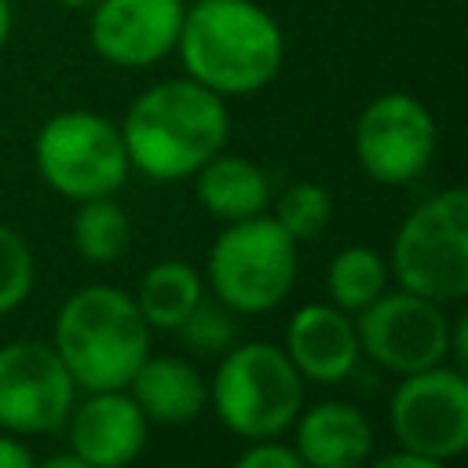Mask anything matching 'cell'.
Masks as SVG:
<instances>
[{"label": "cell", "instance_id": "f1b7e54d", "mask_svg": "<svg viewBox=\"0 0 468 468\" xmlns=\"http://www.w3.org/2000/svg\"><path fill=\"white\" fill-rule=\"evenodd\" d=\"M7 33H11V4H7V0H0V48H4Z\"/></svg>", "mask_w": 468, "mask_h": 468}, {"label": "cell", "instance_id": "4316f807", "mask_svg": "<svg viewBox=\"0 0 468 468\" xmlns=\"http://www.w3.org/2000/svg\"><path fill=\"white\" fill-rule=\"evenodd\" d=\"M450 355L464 369V362H468V318H457L453 322V329H450Z\"/></svg>", "mask_w": 468, "mask_h": 468}, {"label": "cell", "instance_id": "9a60e30c", "mask_svg": "<svg viewBox=\"0 0 468 468\" xmlns=\"http://www.w3.org/2000/svg\"><path fill=\"white\" fill-rule=\"evenodd\" d=\"M292 424L296 453L311 468H355L373 450V428L351 402H318Z\"/></svg>", "mask_w": 468, "mask_h": 468}, {"label": "cell", "instance_id": "8fae6325", "mask_svg": "<svg viewBox=\"0 0 468 468\" xmlns=\"http://www.w3.org/2000/svg\"><path fill=\"white\" fill-rule=\"evenodd\" d=\"M73 377L58 351L40 340L0 347V428L15 435H44L66 424L73 410Z\"/></svg>", "mask_w": 468, "mask_h": 468}, {"label": "cell", "instance_id": "6da1fadb", "mask_svg": "<svg viewBox=\"0 0 468 468\" xmlns=\"http://www.w3.org/2000/svg\"><path fill=\"white\" fill-rule=\"evenodd\" d=\"M230 117L223 95L197 80H165L146 88L124 113L121 139L128 165L157 183L194 176L212 154L223 150Z\"/></svg>", "mask_w": 468, "mask_h": 468}, {"label": "cell", "instance_id": "277c9868", "mask_svg": "<svg viewBox=\"0 0 468 468\" xmlns=\"http://www.w3.org/2000/svg\"><path fill=\"white\" fill-rule=\"evenodd\" d=\"M208 395L227 431L249 442L274 439L300 413L303 377L274 344H241L227 347Z\"/></svg>", "mask_w": 468, "mask_h": 468}, {"label": "cell", "instance_id": "d4e9b609", "mask_svg": "<svg viewBox=\"0 0 468 468\" xmlns=\"http://www.w3.org/2000/svg\"><path fill=\"white\" fill-rule=\"evenodd\" d=\"M29 464H33L29 446H22L11 435H0V468H29Z\"/></svg>", "mask_w": 468, "mask_h": 468}, {"label": "cell", "instance_id": "7c38bea8", "mask_svg": "<svg viewBox=\"0 0 468 468\" xmlns=\"http://www.w3.org/2000/svg\"><path fill=\"white\" fill-rule=\"evenodd\" d=\"M183 0H99L91 7V48L124 69H143L176 51Z\"/></svg>", "mask_w": 468, "mask_h": 468}, {"label": "cell", "instance_id": "cb8c5ba5", "mask_svg": "<svg viewBox=\"0 0 468 468\" xmlns=\"http://www.w3.org/2000/svg\"><path fill=\"white\" fill-rule=\"evenodd\" d=\"M238 468H303L296 446L274 439H252V446L238 457Z\"/></svg>", "mask_w": 468, "mask_h": 468}, {"label": "cell", "instance_id": "8992f818", "mask_svg": "<svg viewBox=\"0 0 468 468\" xmlns=\"http://www.w3.org/2000/svg\"><path fill=\"white\" fill-rule=\"evenodd\" d=\"M296 241L263 212L230 223L208 252L212 292L234 314L278 307L296 282Z\"/></svg>", "mask_w": 468, "mask_h": 468}, {"label": "cell", "instance_id": "7402d4cb", "mask_svg": "<svg viewBox=\"0 0 468 468\" xmlns=\"http://www.w3.org/2000/svg\"><path fill=\"white\" fill-rule=\"evenodd\" d=\"M179 336L186 340V347H194L197 355H219L230 347L234 340V311L227 303H208L205 296L194 303V311L176 325Z\"/></svg>", "mask_w": 468, "mask_h": 468}, {"label": "cell", "instance_id": "d6986e66", "mask_svg": "<svg viewBox=\"0 0 468 468\" xmlns=\"http://www.w3.org/2000/svg\"><path fill=\"white\" fill-rule=\"evenodd\" d=\"M128 216L124 208L113 201V194L106 197H84L77 216H73V249L80 260L88 263H113L128 252Z\"/></svg>", "mask_w": 468, "mask_h": 468}, {"label": "cell", "instance_id": "5b68a950", "mask_svg": "<svg viewBox=\"0 0 468 468\" xmlns=\"http://www.w3.org/2000/svg\"><path fill=\"white\" fill-rule=\"evenodd\" d=\"M391 267L417 296L461 300L468 292V190L450 186L417 205L395 234Z\"/></svg>", "mask_w": 468, "mask_h": 468}, {"label": "cell", "instance_id": "4fadbf2b", "mask_svg": "<svg viewBox=\"0 0 468 468\" xmlns=\"http://www.w3.org/2000/svg\"><path fill=\"white\" fill-rule=\"evenodd\" d=\"M69 446L84 468H121L132 464L146 446V417L124 388L91 391L77 410H69Z\"/></svg>", "mask_w": 468, "mask_h": 468}, {"label": "cell", "instance_id": "ffe728a7", "mask_svg": "<svg viewBox=\"0 0 468 468\" xmlns=\"http://www.w3.org/2000/svg\"><path fill=\"white\" fill-rule=\"evenodd\" d=\"M384 282H388V267L366 245H351L336 252L329 263V292L340 311H362L384 292Z\"/></svg>", "mask_w": 468, "mask_h": 468}, {"label": "cell", "instance_id": "52a82bcc", "mask_svg": "<svg viewBox=\"0 0 468 468\" xmlns=\"http://www.w3.org/2000/svg\"><path fill=\"white\" fill-rule=\"evenodd\" d=\"M37 168L62 197H106L128 179V150L121 128L91 110L55 113L37 135Z\"/></svg>", "mask_w": 468, "mask_h": 468}, {"label": "cell", "instance_id": "603a6c76", "mask_svg": "<svg viewBox=\"0 0 468 468\" xmlns=\"http://www.w3.org/2000/svg\"><path fill=\"white\" fill-rule=\"evenodd\" d=\"M33 289V252L29 245L0 223V314L15 311Z\"/></svg>", "mask_w": 468, "mask_h": 468}, {"label": "cell", "instance_id": "3957f363", "mask_svg": "<svg viewBox=\"0 0 468 468\" xmlns=\"http://www.w3.org/2000/svg\"><path fill=\"white\" fill-rule=\"evenodd\" d=\"M55 351L77 388H128L132 373L150 355V325L135 296L113 285H84L58 311Z\"/></svg>", "mask_w": 468, "mask_h": 468}, {"label": "cell", "instance_id": "30bf717a", "mask_svg": "<svg viewBox=\"0 0 468 468\" xmlns=\"http://www.w3.org/2000/svg\"><path fill=\"white\" fill-rule=\"evenodd\" d=\"M435 121L428 106L406 91L377 95L355 124V154L373 183L402 186L435 157Z\"/></svg>", "mask_w": 468, "mask_h": 468}, {"label": "cell", "instance_id": "2e32d148", "mask_svg": "<svg viewBox=\"0 0 468 468\" xmlns=\"http://www.w3.org/2000/svg\"><path fill=\"white\" fill-rule=\"evenodd\" d=\"M128 395L135 399V406L143 410L146 420L186 424L205 410L208 388L186 358H172V355L150 358L146 355L128 380Z\"/></svg>", "mask_w": 468, "mask_h": 468}, {"label": "cell", "instance_id": "484cf974", "mask_svg": "<svg viewBox=\"0 0 468 468\" xmlns=\"http://www.w3.org/2000/svg\"><path fill=\"white\" fill-rule=\"evenodd\" d=\"M377 464H380V468H439V461H431V457H424V453H413V450H406V446H402V453H388V457H380Z\"/></svg>", "mask_w": 468, "mask_h": 468}, {"label": "cell", "instance_id": "83f0119b", "mask_svg": "<svg viewBox=\"0 0 468 468\" xmlns=\"http://www.w3.org/2000/svg\"><path fill=\"white\" fill-rule=\"evenodd\" d=\"M44 468H84V461L77 453H58V457H48Z\"/></svg>", "mask_w": 468, "mask_h": 468}, {"label": "cell", "instance_id": "ba28073f", "mask_svg": "<svg viewBox=\"0 0 468 468\" xmlns=\"http://www.w3.org/2000/svg\"><path fill=\"white\" fill-rule=\"evenodd\" d=\"M395 439L431 461H450L468 450V380L461 366H428L406 373L391 395Z\"/></svg>", "mask_w": 468, "mask_h": 468}, {"label": "cell", "instance_id": "ac0fdd59", "mask_svg": "<svg viewBox=\"0 0 468 468\" xmlns=\"http://www.w3.org/2000/svg\"><path fill=\"white\" fill-rule=\"evenodd\" d=\"M197 300H201V274L183 260H161L143 274L135 307L150 329H176L194 311Z\"/></svg>", "mask_w": 468, "mask_h": 468}, {"label": "cell", "instance_id": "5bb4252c", "mask_svg": "<svg viewBox=\"0 0 468 468\" xmlns=\"http://www.w3.org/2000/svg\"><path fill=\"white\" fill-rule=\"evenodd\" d=\"M285 355L300 369V377L336 384L355 369L362 347L347 311H340L336 303H303L289 322Z\"/></svg>", "mask_w": 468, "mask_h": 468}, {"label": "cell", "instance_id": "e0dca14e", "mask_svg": "<svg viewBox=\"0 0 468 468\" xmlns=\"http://www.w3.org/2000/svg\"><path fill=\"white\" fill-rule=\"evenodd\" d=\"M194 183H197V201L227 223L260 216L271 205V183L263 168L249 157H230L219 150L194 172Z\"/></svg>", "mask_w": 468, "mask_h": 468}, {"label": "cell", "instance_id": "f546056e", "mask_svg": "<svg viewBox=\"0 0 468 468\" xmlns=\"http://www.w3.org/2000/svg\"><path fill=\"white\" fill-rule=\"evenodd\" d=\"M62 7H95L99 0H58Z\"/></svg>", "mask_w": 468, "mask_h": 468}, {"label": "cell", "instance_id": "7a4b0ae2", "mask_svg": "<svg viewBox=\"0 0 468 468\" xmlns=\"http://www.w3.org/2000/svg\"><path fill=\"white\" fill-rule=\"evenodd\" d=\"M176 48L190 80L223 99L271 84L285 55L278 22L252 0H197L183 11Z\"/></svg>", "mask_w": 468, "mask_h": 468}, {"label": "cell", "instance_id": "9c48e42d", "mask_svg": "<svg viewBox=\"0 0 468 468\" xmlns=\"http://www.w3.org/2000/svg\"><path fill=\"white\" fill-rule=\"evenodd\" d=\"M358 347L391 373H417L439 366L450 355V318L439 300L402 292H380L358 311Z\"/></svg>", "mask_w": 468, "mask_h": 468}, {"label": "cell", "instance_id": "44dd1931", "mask_svg": "<svg viewBox=\"0 0 468 468\" xmlns=\"http://www.w3.org/2000/svg\"><path fill=\"white\" fill-rule=\"evenodd\" d=\"M274 219H278V227L292 241H311V238H318L329 227V219H333V197L318 183H296V186H289L278 197Z\"/></svg>", "mask_w": 468, "mask_h": 468}]
</instances>
